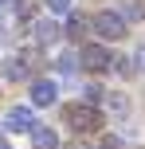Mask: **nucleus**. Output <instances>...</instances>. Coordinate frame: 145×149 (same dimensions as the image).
Here are the masks:
<instances>
[{
    "label": "nucleus",
    "mask_w": 145,
    "mask_h": 149,
    "mask_svg": "<svg viewBox=\"0 0 145 149\" xmlns=\"http://www.w3.org/2000/svg\"><path fill=\"white\" fill-rule=\"evenodd\" d=\"M63 122H67L71 130H78V134H86V130L98 126V110H94V102H67L63 106Z\"/></svg>",
    "instance_id": "f257e3e1"
},
{
    "label": "nucleus",
    "mask_w": 145,
    "mask_h": 149,
    "mask_svg": "<svg viewBox=\"0 0 145 149\" xmlns=\"http://www.w3.org/2000/svg\"><path fill=\"white\" fill-rule=\"evenodd\" d=\"M8 4H12V0H0V8H8Z\"/></svg>",
    "instance_id": "6ab92c4d"
},
{
    "label": "nucleus",
    "mask_w": 145,
    "mask_h": 149,
    "mask_svg": "<svg viewBox=\"0 0 145 149\" xmlns=\"http://www.w3.org/2000/svg\"><path fill=\"white\" fill-rule=\"evenodd\" d=\"M31 126H35L31 106H12V110L4 114V130L8 134H31Z\"/></svg>",
    "instance_id": "7ed1b4c3"
},
{
    "label": "nucleus",
    "mask_w": 145,
    "mask_h": 149,
    "mask_svg": "<svg viewBox=\"0 0 145 149\" xmlns=\"http://www.w3.org/2000/svg\"><path fill=\"white\" fill-rule=\"evenodd\" d=\"M133 63H137V71H145V43L137 47V55H133Z\"/></svg>",
    "instance_id": "f3484780"
},
{
    "label": "nucleus",
    "mask_w": 145,
    "mask_h": 149,
    "mask_svg": "<svg viewBox=\"0 0 145 149\" xmlns=\"http://www.w3.org/2000/svg\"><path fill=\"white\" fill-rule=\"evenodd\" d=\"M102 94H106V90H98V86H86V102H102Z\"/></svg>",
    "instance_id": "2eb2a0df"
},
{
    "label": "nucleus",
    "mask_w": 145,
    "mask_h": 149,
    "mask_svg": "<svg viewBox=\"0 0 145 149\" xmlns=\"http://www.w3.org/2000/svg\"><path fill=\"white\" fill-rule=\"evenodd\" d=\"M90 24H94V31H98L102 39H122L126 36V20L118 12H94Z\"/></svg>",
    "instance_id": "f03ea898"
},
{
    "label": "nucleus",
    "mask_w": 145,
    "mask_h": 149,
    "mask_svg": "<svg viewBox=\"0 0 145 149\" xmlns=\"http://www.w3.org/2000/svg\"><path fill=\"white\" fill-rule=\"evenodd\" d=\"M102 98H106L110 114H118V118H126V114H130V98H126V94H102Z\"/></svg>",
    "instance_id": "1a4fd4ad"
},
{
    "label": "nucleus",
    "mask_w": 145,
    "mask_h": 149,
    "mask_svg": "<svg viewBox=\"0 0 145 149\" xmlns=\"http://www.w3.org/2000/svg\"><path fill=\"white\" fill-rule=\"evenodd\" d=\"M0 149H12V145H8V141H0Z\"/></svg>",
    "instance_id": "aec40b11"
},
{
    "label": "nucleus",
    "mask_w": 145,
    "mask_h": 149,
    "mask_svg": "<svg viewBox=\"0 0 145 149\" xmlns=\"http://www.w3.org/2000/svg\"><path fill=\"white\" fill-rule=\"evenodd\" d=\"M83 67H90V71H106V67H110V51H106L102 43L83 47Z\"/></svg>",
    "instance_id": "39448f33"
},
{
    "label": "nucleus",
    "mask_w": 145,
    "mask_h": 149,
    "mask_svg": "<svg viewBox=\"0 0 145 149\" xmlns=\"http://www.w3.org/2000/svg\"><path fill=\"white\" fill-rule=\"evenodd\" d=\"M47 8H51L55 16H67L71 12V0H47Z\"/></svg>",
    "instance_id": "9b49d317"
},
{
    "label": "nucleus",
    "mask_w": 145,
    "mask_h": 149,
    "mask_svg": "<svg viewBox=\"0 0 145 149\" xmlns=\"http://www.w3.org/2000/svg\"><path fill=\"white\" fill-rule=\"evenodd\" d=\"M67 36H71V39L83 36V20H78V16H71V20H67Z\"/></svg>",
    "instance_id": "f8f14e48"
},
{
    "label": "nucleus",
    "mask_w": 145,
    "mask_h": 149,
    "mask_svg": "<svg viewBox=\"0 0 145 149\" xmlns=\"http://www.w3.org/2000/svg\"><path fill=\"white\" fill-rule=\"evenodd\" d=\"M118 63V74H133V71H137V67H133V59H126V55H122V59H114Z\"/></svg>",
    "instance_id": "4468645a"
},
{
    "label": "nucleus",
    "mask_w": 145,
    "mask_h": 149,
    "mask_svg": "<svg viewBox=\"0 0 145 149\" xmlns=\"http://www.w3.org/2000/svg\"><path fill=\"white\" fill-rule=\"evenodd\" d=\"M67 149H90V145H83V141H75V145H67Z\"/></svg>",
    "instance_id": "a211bd4d"
},
{
    "label": "nucleus",
    "mask_w": 145,
    "mask_h": 149,
    "mask_svg": "<svg viewBox=\"0 0 145 149\" xmlns=\"http://www.w3.org/2000/svg\"><path fill=\"white\" fill-rule=\"evenodd\" d=\"M55 39H59V24H55V20H39L35 24V43H55Z\"/></svg>",
    "instance_id": "6e6552de"
},
{
    "label": "nucleus",
    "mask_w": 145,
    "mask_h": 149,
    "mask_svg": "<svg viewBox=\"0 0 145 149\" xmlns=\"http://www.w3.org/2000/svg\"><path fill=\"white\" fill-rule=\"evenodd\" d=\"M98 149H122V137L106 134V137H102V141H98Z\"/></svg>",
    "instance_id": "ddd939ff"
},
{
    "label": "nucleus",
    "mask_w": 145,
    "mask_h": 149,
    "mask_svg": "<svg viewBox=\"0 0 145 149\" xmlns=\"http://www.w3.org/2000/svg\"><path fill=\"white\" fill-rule=\"evenodd\" d=\"M55 94H59V86H55L51 79H35L31 82V106H55Z\"/></svg>",
    "instance_id": "20e7f679"
},
{
    "label": "nucleus",
    "mask_w": 145,
    "mask_h": 149,
    "mask_svg": "<svg viewBox=\"0 0 145 149\" xmlns=\"http://www.w3.org/2000/svg\"><path fill=\"white\" fill-rule=\"evenodd\" d=\"M75 67H78L75 55H59V59H55V71H59V74H75Z\"/></svg>",
    "instance_id": "9d476101"
},
{
    "label": "nucleus",
    "mask_w": 145,
    "mask_h": 149,
    "mask_svg": "<svg viewBox=\"0 0 145 149\" xmlns=\"http://www.w3.org/2000/svg\"><path fill=\"white\" fill-rule=\"evenodd\" d=\"M55 145H59V134L51 126H39L35 122L31 126V149H55Z\"/></svg>",
    "instance_id": "423d86ee"
},
{
    "label": "nucleus",
    "mask_w": 145,
    "mask_h": 149,
    "mask_svg": "<svg viewBox=\"0 0 145 149\" xmlns=\"http://www.w3.org/2000/svg\"><path fill=\"white\" fill-rule=\"evenodd\" d=\"M0 79H8V82H24L28 79V67H24V59H0Z\"/></svg>",
    "instance_id": "0eeeda50"
},
{
    "label": "nucleus",
    "mask_w": 145,
    "mask_h": 149,
    "mask_svg": "<svg viewBox=\"0 0 145 149\" xmlns=\"http://www.w3.org/2000/svg\"><path fill=\"white\" fill-rule=\"evenodd\" d=\"M31 8H35V0H16V12H20V16H28Z\"/></svg>",
    "instance_id": "dca6fc26"
}]
</instances>
